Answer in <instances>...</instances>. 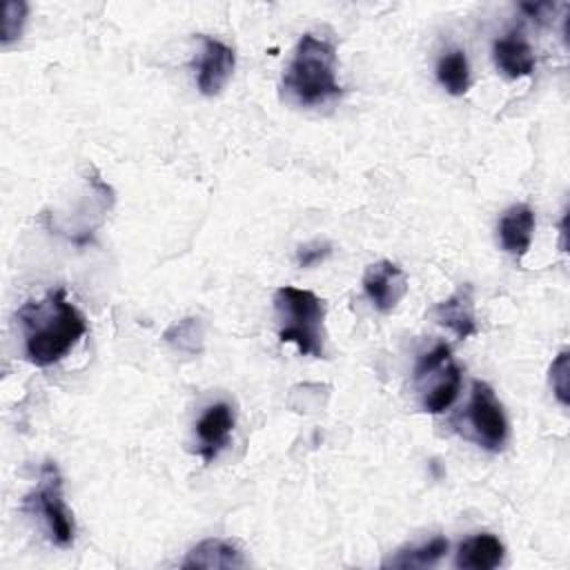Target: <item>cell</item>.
<instances>
[{
    "instance_id": "obj_1",
    "label": "cell",
    "mask_w": 570,
    "mask_h": 570,
    "mask_svg": "<svg viewBox=\"0 0 570 570\" xmlns=\"http://www.w3.org/2000/svg\"><path fill=\"white\" fill-rule=\"evenodd\" d=\"M24 336V358L36 367L58 363L87 334L80 309L67 301L62 287L49 289L40 301H27L18 309Z\"/></svg>"
},
{
    "instance_id": "obj_2",
    "label": "cell",
    "mask_w": 570,
    "mask_h": 570,
    "mask_svg": "<svg viewBox=\"0 0 570 570\" xmlns=\"http://www.w3.org/2000/svg\"><path fill=\"white\" fill-rule=\"evenodd\" d=\"M336 65V51L327 40L303 33L283 73V89L305 107L327 102L341 96Z\"/></svg>"
},
{
    "instance_id": "obj_3",
    "label": "cell",
    "mask_w": 570,
    "mask_h": 570,
    "mask_svg": "<svg viewBox=\"0 0 570 570\" xmlns=\"http://www.w3.org/2000/svg\"><path fill=\"white\" fill-rule=\"evenodd\" d=\"M278 338L294 343L303 356H323L325 301L309 289L283 285L274 292Z\"/></svg>"
},
{
    "instance_id": "obj_4",
    "label": "cell",
    "mask_w": 570,
    "mask_h": 570,
    "mask_svg": "<svg viewBox=\"0 0 570 570\" xmlns=\"http://www.w3.org/2000/svg\"><path fill=\"white\" fill-rule=\"evenodd\" d=\"M22 508L31 514L42 517L51 543L58 548L73 546L76 523L73 514L65 501L62 492V474L53 461H45L40 468V476L36 488L24 497Z\"/></svg>"
},
{
    "instance_id": "obj_5",
    "label": "cell",
    "mask_w": 570,
    "mask_h": 570,
    "mask_svg": "<svg viewBox=\"0 0 570 570\" xmlns=\"http://www.w3.org/2000/svg\"><path fill=\"white\" fill-rule=\"evenodd\" d=\"M414 385L421 396L423 412L443 414L452 407L461 392V367L445 343H439L419 358L414 367Z\"/></svg>"
},
{
    "instance_id": "obj_6",
    "label": "cell",
    "mask_w": 570,
    "mask_h": 570,
    "mask_svg": "<svg viewBox=\"0 0 570 570\" xmlns=\"http://www.w3.org/2000/svg\"><path fill=\"white\" fill-rule=\"evenodd\" d=\"M468 423L481 448L490 452H501L505 448L508 434H510L508 419L494 390L485 381L472 383V394L468 403Z\"/></svg>"
},
{
    "instance_id": "obj_7",
    "label": "cell",
    "mask_w": 570,
    "mask_h": 570,
    "mask_svg": "<svg viewBox=\"0 0 570 570\" xmlns=\"http://www.w3.org/2000/svg\"><path fill=\"white\" fill-rule=\"evenodd\" d=\"M363 292L381 314H390L407 294V274L392 261H376L365 267Z\"/></svg>"
},
{
    "instance_id": "obj_8",
    "label": "cell",
    "mask_w": 570,
    "mask_h": 570,
    "mask_svg": "<svg viewBox=\"0 0 570 570\" xmlns=\"http://www.w3.org/2000/svg\"><path fill=\"white\" fill-rule=\"evenodd\" d=\"M236 67V53L229 45L203 36V51L196 67V82L203 96H218Z\"/></svg>"
},
{
    "instance_id": "obj_9",
    "label": "cell",
    "mask_w": 570,
    "mask_h": 570,
    "mask_svg": "<svg viewBox=\"0 0 570 570\" xmlns=\"http://www.w3.org/2000/svg\"><path fill=\"white\" fill-rule=\"evenodd\" d=\"M234 423H236V414L229 403H214L200 414V419L196 421L198 454L207 463L214 461L218 452L227 445Z\"/></svg>"
},
{
    "instance_id": "obj_10",
    "label": "cell",
    "mask_w": 570,
    "mask_h": 570,
    "mask_svg": "<svg viewBox=\"0 0 570 570\" xmlns=\"http://www.w3.org/2000/svg\"><path fill=\"white\" fill-rule=\"evenodd\" d=\"M180 566L185 570H218V568L227 570V568H245L247 559L234 541L205 539L187 552Z\"/></svg>"
},
{
    "instance_id": "obj_11",
    "label": "cell",
    "mask_w": 570,
    "mask_h": 570,
    "mask_svg": "<svg viewBox=\"0 0 570 570\" xmlns=\"http://www.w3.org/2000/svg\"><path fill=\"white\" fill-rule=\"evenodd\" d=\"M434 316L441 325H445L456 338H470L479 332L476 314H474V298L472 287L461 285L450 298L441 301L434 307Z\"/></svg>"
},
{
    "instance_id": "obj_12",
    "label": "cell",
    "mask_w": 570,
    "mask_h": 570,
    "mask_svg": "<svg viewBox=\"0 0 570 570\" xmlns=\"http://www.w3.org/2000/svg\"><path fill=\"white\" fill-rule=\"evenodd\" d=\"M499 243L501 247L521 258L523 254H528L530 245H532V234H534V212L519 203V205H512L503 212V216L499 218Z\"/></svg>"
},
{
    "instance_id": "obj_13",
    "label": "cell",
    "mask_w": 570,
    "mask_h": 570,
    "mask_svg": "<svg viewBox=\"0 0 570 570\" xmlns=\"http://www.w3.org/2000/svg\"><path fill=\"white\" fill-rule=\"evenodd\" d=\"M492 58H494V65L499 67V71L510 78V80H517V78H523V76H530L534 71V53H532V47L528 45V40L512 31L499 40H494L492 45Z\"/></svg>"
},
{
    "instance_id": "obj_14",
    "label": "cell",
    "mask_w": 570,
    "mask_h": 570,
    "mask_svg": "<svg viewBox=\"0 0 570 570\" xmlns=\"http://www.w3.org/2000/svg\"><path fill=\"white\" fill-rule=\"evenodd\" d=\"M503 557H505V548L499 541V537L490 532H481L465 539L459 546L454 563L456 568H463V570H492L503 563Z\"/></svg>"
},
{
    "instance_id": "obj_15",
    "label": "cell",
    "mask_w": 570,
    "mask_h": 570,
    "mask_svg": "<svg viewBox=\"0 0 570 570\" xmlns=\"http://www.w3.org/2000/svg\"><path fill=\"white\" fill-rule=\"evenodd\" d=\"M448 548H450V543L445 537H432L430 541H425L421 546L396 550L390 559L383 561V568H399V570L432 568L445 557Z\"/></svg>"
},
{
    "instance_id": "obj_16",
    "label": "cell",
    "mask_w": 570,
    "mask_h": 570,
    "mask_svg": "<svg viewBox=\"0 0 570 570\" xmlns=\"http://www.w3.org/2000/svg\"><path fill=\"white\" fill-rule=\"evenodd\" d=\"M436 78L441 87L452 96H463L470 87V65L463 51L454 49L445 56H441L436 65Z\"/></svg>"
},
{
    "instance_id": "obj_17",
    "label": "cell",
    "mask_w": 570,
    "mask_h": 570,
    "mask_svg": "<svg viewBox=\"0 0 570 570\" xmlns=\"http://www.w3.org/2000/svg\"><path fill=\"white\" fill-rule=\"evenodd\" d=\"M27 2L22 0H7L2 7V31H0V40L2 45H11L13 40L20 38L22 27L27 22Z\"/></svg>"
},
{
    "instance_id": "obj_18",
    "label": "cell",
    "mask_w": 570,
    "mask_h": 570,
    "mask_svg": "<svg viewBox=\"0 0 570 570\" xmlns=\"http://www.w3.org/2000/svg\"><path fill=\"white\" fill-rule=\"evenodd\" d=\"M200 338H203V332H200L198 318H183L180 323L171 325L165 334V341L183 352H189L187 343H191L194 352H200Z\"/></svg>"
},
{
    "instance_id": "obj_19",
    "label": "cell",
    "mask_w": 570,
    "mask_h": 570,
    "mask_svg": "<svg viewBox=\"0 0 570 570\" xmlns=\"http://www.w3.org/2000/svg\"><path fill=\"white\" fill-rule=\"evenodd\" d=\"M550 385L561 405L570 403V352L563 350L550 365Z\"/></svg>"
},
{
    "instance_id": "obj_20",
    "label": "cell",
    "mask_w": 570,
    "mask_h": 570,
    "mask_svg": "<svg viewBox=\"0 0 570 570\" xmlns=\"http://www.w3.org/2000/svg\"><path fill=\"white\" fill-rule=\"evenodd\" d=\"M332 252V245L327 240H314L309 245H301L296 252V263L301 267H314L323 263Z\"/></svg>"
}]
</instances>
